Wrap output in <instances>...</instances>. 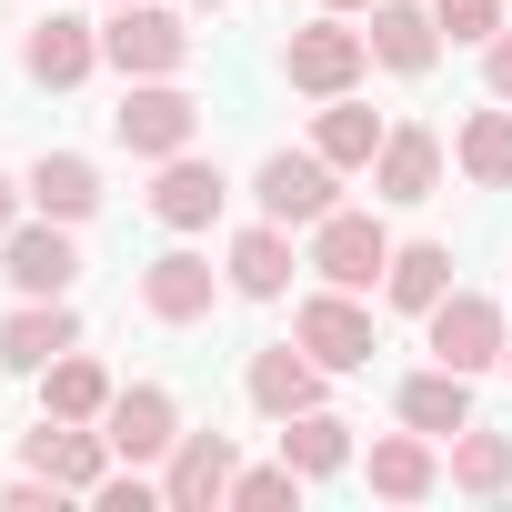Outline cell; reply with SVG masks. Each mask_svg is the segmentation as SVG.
Masks as SVG:
<instances>
[{
    "mask_svg": "<svg viewBox=\"0 0 512 512\" xmlns=\"http://www.w3.org/2000/svg\"><path fill=\"white\" fill-rule=\"evenodd\" d=\"M101 61H111L121 81H181L191 21H181V11H151V0H121V11L101 21Z\"/></svg>",
    "mask_w": 512,
    "mask_h": 512,
    "instance_id": "6da1fadb",
    "label": "cell"
},
{
    "mask_svg": "<svg viewBox=\"0 0 512 512\" xmlns=\"http://www.w3.org/2000/svg\"><path fill=\"white\" fill-rule=\"evenodd\" d=\"M362 71H372V41H362V31H342V11H322V21H302V31L282 41V81H292V91H312V101H342Z\"/></svg>",
    "mask_w": 512,
    "mask_h": 512,
    "instance_id": "7a4b0ae2",
    "label": "cell"
},
{
    "mask_svg": "<svg viewBox=\"0 0 512 512\" xmlns=\"http://www.w3.org/2000/svg\"><path fill=\"white\" fill-rule=\"evenodd\" d=\"M191 131H201V101L181 81H131L121 111H111V141L131 161H171V151H191Z\"/></svg>",
    "mask_w": 512,
    "mask_h": 512,
    "instance_id": "3957f363",
    "label": "cell"
},
{
    "mask_svg": "<svg viewBox=\"0 0 512 512\" xmlns=\"http://www.w3.org/2000/svg\"><path fill=\"white\" fill-rule=\"evenodd\" d=\"M0 282H11L21 302H51V292H71L81 282V241H71V221H11L0 231Z\"/></svg>",
    "mask_w": 512,
    "mask_h": 512,
    "instance_id": "277c9868",
    "label": "cell"
},
{
    "mask_svg": "<svg viewBox=\"0 0 512 512\" xmlns=\"http://www.w3.org/2000/svg\"><path fill=\"white\" fill-rule=\"evenodd\" d=\"M251 201H262V221L312 231L322 211H342V171H332L322 151H272L262 171H251Z\"/></svg>",
    "mask_w": 512,
    "mask_h": 512,
    "instance_id": "5b68a950",
    "label": "cell"
},
{
    "mask_svg": "<svg viewBox=\"0 0 512 512\" xmlns=\"http://www.w3.org/2000/svg\"><path fill=\"white\" fill-rule=\"evenodd\" d=\"M292 342H302L322 372H362V362H372V312H362V292L322 282V292L292 312Z\"/></svg>",
    "mask_w": 512,
    "mask_h": 512,
    "instance_id": "8992f818",
    "label": "cell"
},
{
    "mask_svg": "<svg viewBox=\"0 0 512 512\" xmlns=\"http://www.w3.org/2000/svg\"><path fill=\"white\" fill-rule=\"evenodd\" d=\"M422 332H432V362H452V372H492L512 322H502L492 292H442V302L422 312Z\"/></svg>",
    "mask_w": 512,
    "mask_h": 512,
    "instance_id": "52a82bcc",
    "label": "cell"
},
{
    "mask_svg": "<svg viewBox=\"0 0 512 512\" xmlns=\"http://www.w3.org/2000/svg\"><path fill=\"white\" fill-rule=\"evenodd\" d=\"M312 272L342 282V292H372V282L392 272V231H382L372 211H322V221H312Z\"/></svg>",
    "mask_w": 512,
    "mask_h": 512,
    "instance_id": "ba28073f",
    "label": "cell"
},
{
    "mask_svg": "<svg viewBox=\"0 0 512 512\" xmlns=\"http://www.w3.org/2000/svg\"><path fill=\"white\" fill-rule=\"evenodd\" d=\"M221 282L231 272H211L201 251H161V262H141V312L161 322V332H191V322H211V302H221Z\"/></svg>",
    "mask_w": 512,
    "mask_h": 512,
    "instance_id": "9c48e42d",
    "label": "cell"
},
{
    "mask_svg": "<svg viewBox=\"0 0 512 512\" xmlns=\"http://www.w3.org/2000/svg\"><path fill=\"white\" fill-rule=\"evenodd\" d=\"M221 201H231L221 161H201V151L151 161V221H161V231H211V221H221Z\"/></svg>",
    "mask_w": 512,
    "mask_h": 512,
    "instance_id": "30bf717a",
    "label": "cell"
},
{
    "mask_svg": "<svg viewBox=\"0 0 512 512\" xmlns=\"http://www.w3.org/2000/svg\"><path fill=\"white\" fill-rule=\"evenodd\" d=\"M101 432H111V452H121V462L161 472V452L181 442V402H171V382H131V392H111Z\"/></svg>",
    "mask_w": 512,
    "mask_h": 512,
    "instance_id": "8fae6325",
    "label": "cell"
},
{
    "mask_svg": "<svg viewBox=\"0 0 512 512\" xmlns=\"http://www.w3.org/2000/svg\"><path fill=\"white\" fill-rule=\"evenodd\" d=\"M231 472H241L231 432H181L161 452V502L171 512H211V502H231Z\"/></svg>",
    "mask_w": 512,
    "mask_h": 512,
    "instance_id": "7c38bea8",
    "label": "cell"
},
{
    "mask_svg": "<svg viewBox=\"0 0 512 512\" xmlns=\"http://www.w3.org/2000/svg\"><path fill=\"white\" fill-rule=\"evenodd\" d=\"M21 71H31L41 91H81V81L101 71V31L71 21V11H41V21L21 31Z\"/></svg>",
    "mask_w": 512,
    "mask_h": 512,
    "instance_id": "4fadbf2b",
    "label": "cell"
},
{
    "mask_svg": "<svg viewBox=\"0 0 512 512\" xmlns=\"http://www.w3.org/2000/svg\"><path fill=\"white\" fill-rule=\"evenodd\" d=\"M21 452H31V472H51L61 492H101V482H111V462H121L101 422H51V412H41V432H31Z\"/></svg>",
    "mask_w": 512,
    "mask_h": 512,
    "instance_id": "5bb4252c",
    "label": "cell"
},
{
    "mask_svg": "<svg viewBox=\"0 0 512 512\" xmlns=\"http://www.w3.org/2000/svg\"><path fill=\"white\" fill-rule=\"evenodd\" d=\"M322 362L302 352V342H262V352H251V372H241V392H251V412H262V422H292V412H312L322 402Z\"/></svg>",
    "mask_w": 512,
    "mask_h": 512,
    "instance_id": "9a60e30c",
    "label": "cell"
},
{
    "mask_svg": "<svg viewBox=\"0 0 512 512\" xmlns=\"http://www.w3.org/2000/svg\"><path fill=\"white\" fill-rule=\"evenodd\" d=\"M221 272H231V292H241V302H282V292H292V272H312V262H292V221H251V231H231Z\"/></svg>",
    "mask_w": 512,
    "mask_h": 512,
    "instance_id": "2e32d148",
    "label": "cell"
},
{
    "mask_svg": "<svg viewBox=\"0 0 512 512\" xmlns=\"http://www.w3.org/2000/svg\"><path fill=\"white\" fill-rule=\"evenodd\" d=\"M61 352H81V312H71V292H51V302H21L11 322H0V362H11V372H51Z\"/></svg>",
    "mask_w": 512,
    "mask_h": 512,
    "instance_id": "e0dca14e",
    "label": "cell"
},
{
    "mask_svg": "<svg viewBox=\"0 0 512 512\" xmlns=\"http://www.w3.org/2000/svg\"><path fill=\"white\" fill-rule=\"evenodd\" d=\"M362 482H372L382 502H432V492H442V442L402 422V432H382V442L362 452Z\"/></svg>",
    "mask_w": 512,
    "mask_h": 512,
    "instance_id": "ac0fdd59",
    "label": "cell"
},
{
    "mask_svg": "<svg viewBox=\"0 0 512 512\" xmlns=\"http://www.w3.org/2000/svg\"><path fill=\"white\" fill-rule=\"evenodd\" d=\"M442 191V141L422 121H392L372 151V201H432Z\"/></svg>",
    "mask_w": 512,
    "mask_h": 512,
    "instance_id": "d6986e66",
    "label": "cell"
},
{
    "mask_svg": "<svg viewBox=\"0 0 512 512\" xmlns=\"http://www.w3.org/2000/svg\"><path fill=\"white\" fill-rule=\"evenodd\" d=\"M362 41H372V61L402 71V81H422V71L442 61V21L412 11V0H372V31H362Z\"/></svg>",
    "mask_w": 512,
    "mask_h": 512,
    "instance_id": "ffe728a7",
    "label": "cell"
},
{
    "mask_svg": "<svg viewBox=\"0 0 512 512\" xmlns=\"http://www.w3.org/2000/svg\"><path fill=\"white\" fill-rule=\"evenodd\" d=\"M21 181H31V211H51V221H71V231L101 211V161H81V151H41Z\"/></svg>",
    "mask_w": 512,
    "mask_h": 512,
    "instance_id": "44dd1931",
    "label": "cell"
},
{
    "mask_svg": "<svg viewBox=\"0 0 512 512\" xmlns=\"http://www.w3.org/2000/svg\"><path fill=\"white\" fill-rule=\"evenodd\" d=\"M392 412H402L412 432H432V442H452V432L472 422V372H452V362H432V372H412V382L392 392Z\"/></svg>",
    "mask_w": 512,
    "mask_h": 512,
    "instance_id": "7402d4cb",
    "label": "cell"
},
{
    "mask_svg": "<svg viewBox=\"0 0 512 512\" xmlns=\"http://www.w3.org/2000/svg\"><path fill=\"white\" fill-rule=\"evenodd\" d=\"M452 171H462L472 191H512V101L462 111V131H452Z\"/></svg>",
    "mask_w": 512,
    "mask_h": 512,
    "instance_id": "603a6c76",
    "label": "cell"
},
{
    "mask_svg": "<svg viewBox=\"0 0 512 512\" xmlns=\"http://www.w3.org/2000/svg\"><path fill=\"white\" fill-rule=\"evenodd\" d=\"M442 482H452V492H472V502H502V492H512V432H482V422H462V432H452V462H442Z\"/></svg>",
    "mask_w": 512,
    "mask_h": 512,
    "instance_id": "cb8c5ba5",
    "label": "cell"
},
{
    "mask_svg": "<svg viewBox=\"0 0 512 512\" xmlns=\"http://www.w3.org/2000/svg\"><path fill=\"white\" fill-rule=\"evenodd\" d=\"M382 131H392V121H382V111H362V101L342 91V101H322V121H312V151H322L332 171H372Z\"/></svg>",
    "mask_w": 512,
    "mask_h": 512,
    "instance_id": "d4e9b609",
    "label": "cell"
},
{
    "mask_svg": "<svg viewBox=\"0 0 512 512\" xmlns=\"http://www.w3.org/2000/svg\"><path fill=\"white\" fill-rule=\"evenodd\" d=\"M111 392H121V382H111L91 352H61V362L41 372V412H51V422H101V412H111Z\"/></svg>",
    "mask_w": 512,
    "mask_h": 512,
    "instance_id": "484cf974",
    "label": "cell"
},
{
    "mask_svg": "<svg viewBox=\"0 0 512 512\" xmlns=\"http://www.w3.org/2000/svg\"><path fill=\"white\" fill-rule=\"evenodd\" d=\"M282 462H292L302 482H332V472L352 462V422H342V412H322V402H312V412H292V422H282Z\"/></svg>",
    "mask_w": 512,
    "mask_h": 512,
    "instance_id": "4316f807",
    "label": "cell"
},
{
    "mask_svg": "<svg viewBox=\"0 0 512 512\" xmlns=\"http://www.w3.org/2000/svg\"><path fill=\"white\" fill-rule=\"evenodd\" d=\"M442 292H452V251H442V241H392L382 302H392V312H432Z\"/></svg>",
    "mask_w": 512,
    "mask_h": 512,
    "instance_id": "83f0119b",
    "label": "cell"
},
{
    "mask_svg": "<svg viewBox=\"0 0 512 512\" xmlns=\"http://www.w3.org/2000/svg\"><path fill=\"white\" fill-rule=\"evenodd\" d=\"M231 502L241 512H282V502H302V472L292 462H251V472H231Z\"/></svg>",
    "mask_w": 512,
    "mask_h": 512,
    "instance_id": "f1b7e54d",
    "label": "cell"
},
{
    "mask_svg": "<svg viewBox=\"0 0 512 512\" xmlns=\"http://www.w3.org/2000/svg\"><path fill=\"white\" fill-rule=\"evenodd\" d=\"M432 21H442V41H472L482 51L502 31V0H432Z\"/></svg>",
    "mask_w": 512,
    "mask_h": 512,
    "instance_id": "f546056e",
    "label": "cell"
},
{
    "mask_svg": "<svg viewBox=\"0 0 512 512\" xmlns=\"http://www.w3.org/2000/svg\"><path fill=\"white\" fill-rule=\"evenodd\" d=\"M61 502V482L51 472H21V482H0V512H51Z\"/></svg>",
    "mask_w": 512,
    "mask_h": 512,
    "instance_id": "4dcf8cb0",
    "label": "cell"
},
{
    "mask_svg": "<svg viewBox=\"0 0 512 512\" xmlns=\"http://www.w3.org/2000/svg\"><path fill=\"white\" fill-rule=\"evenodd\" d=\"M482 91H492V101H512V21L482 41Z\"/></svg>",
    "mask_w": 512,
    "mask_h": 512,
    "instance_id": "1f68e13d",
    "label": "cell"
},
{
    "mask_svg": "<svg viewBox=\"0 0 512 512\" xmlns=\"http://www.w3.org/2000/svg\"><path fill=\"white\" fill-rule=\"evenodd\" d=\"M21 201H31V181H11V171H0V231L21 221Z\"/></svg>",
    "mask_w": 512,
    "mask_h": 512,
    "instance_id": "d6a6232c",
    "label": "cell"
},
{
    "mask_svg": "<svg viewBox=\"0 0 512 512\" xmlns=\"http://www.w3.org/2000/svg\"><path fill=\"white\" fill-rule=\"evenodd\" d=\"M322 11H372V0H322Z\"/></svg>",
    "mask_w": 512,
    "mask_h": 512,
    "instance_id": "836d02e7",
    "label": "cell"
},
{
    "mask_svg": "<svg viewBox=\"0 0 512 512\" xmlns=\"http://www.w3.org/2000/svg\"><path fill=\"white\" fill-rule=\"evenodd\" d=\"M191 11H231V0H191Z\"/></svg>",
    "mask_w": 512,
    "mask_h": 512,
    "instance_id": "e575fe53",
    "label": "cell"
},
{
    "mask_svg": "<svg viewBox=\"0 0 512 512\" xmlns=\"http://www.w3.org/2000/svg\"><path fill=\"white\" fill-rule=\"evenodd\" d=\"M502 372H512V332H502Z\"/></svg>",
    "mask_w": 512,
    "mask_h": 512,
    "instance_id": "d590c367",
    "label": "cell"
},
{
    "mask_svg": "<svg viewBox=\"0 0 512 512\" xmlns=\"http://www.w3.org/2000/svg\"><path fill=\"white\" fill-rule=\"evenodd\" d=\"M111 11H121V0H111Z\"/></svg>",
    "mask_w": 512,
    "mask_h": 512,
    "instance_id": "8d00e7d4",
    "label": "cell"
}]
</instances>
